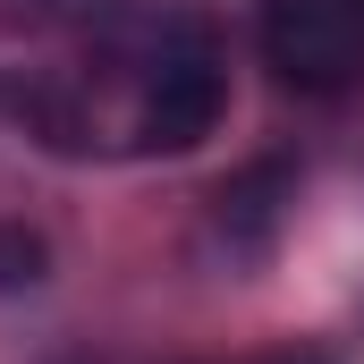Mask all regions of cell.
<instances>
[{
	"label": "cell",
	"mask_w": 364,
	"mask_h": 364,
	"mask_svg": "<svg viewBox=\"0 0 364 364\" xmlns=\"http://www.w3.org/2000/svg\"><path fill=\"white\" fill-rule=\"evenodd\" d=\"M296 195V178L279 170V161H255L246 178H229L220 186V229H246V246H263L279 229V203Z\"/></svg>",
	"instance_id": "3957f363"
},
{
	"label": "cell",
	"mask_w": 364,
	"mask_h": 364,
	"mask_svg": "<svg viewBox=\"0 0 364 364\" xmlns=\"http://www.w3.org/2000/svg\"><path fill=\"white\" fill-rule=\"evenodd\" d=\"M43 263H51V255H43L34 229H0V288H34Z\"/></svg>",
	"instance_id": "277c9868"
},
{
	"label": "cell",
	"mask_w": 364,
	"mask_h": 364,
	"mask_svg": "<svg viewBox=\"0 0 364 364\" xmlns=\"http://www.w3.org/2000/svg\"><path fill=\"white\" fill-rule=\"evenodd\" d=\"M220 102H229V68L212 51V34L186 26L178 43L153 60L144 102H136V144L144 153H195L212 127H220Z\"/></svg>",
	"instance_id": "7a4b0ae2"
},
{
	"label": "cell",
	"mask_w": 364,
	"mask_h": 364,
	"mask_svg": "<svg viewBox=\"0 0 364 364\" xmlns=\"http://www.w3.org/2000/svg\"><path fill=\"white\" fill-rule=\"evenodd\" d=\"M263 60L296 93H348L364 77V0H263Z\"/></svg>",
	"instance_id": "6da1fadb"
}]
</instances>
